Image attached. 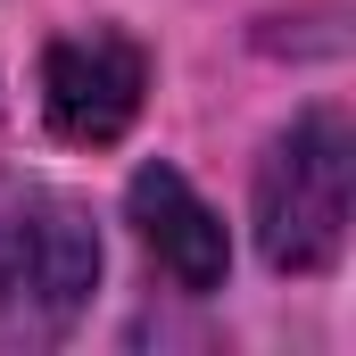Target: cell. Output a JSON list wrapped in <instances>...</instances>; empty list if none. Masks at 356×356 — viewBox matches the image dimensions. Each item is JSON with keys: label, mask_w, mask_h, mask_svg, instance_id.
Returning <instances> with one entry per match:
<instances>
[{"label": "cell", "mask_w": 356, "mask_h": 356, "mask_svg": "<svg viewBox=\"0 0 356 356\" xmlns=\"http://www.w3.org/2000/svg\"><path fill=\"white\" fill-rule=\"evenodd\" d=\"M348 207H356V133L332 99L298 108L257 158V257L273 273H332L348 249Z\"/></svg>", "instance_id": "6da1fadb"}, {"label": "cell", "mask_w": 356, "mask_h": 356, "mask_svg": "<svg viewBox=\"0 0 356 356\" xmlns=\"http://www.w3.org/2000/svg\"><path fill=\"white\" fill-rule=\"evenodd\" d=\"M99 290V232L75 191L0 166V340H58Z\"/></svg>", "instance_id": "7a4b0ae2"}, {"label": "cell", "mask_w": 356, "mask_h": 356, "mask_svg": "<svg viewBox=\"0 0 356 356\" xmlns=\"http://www.w3.org/2000/svg\"><path fill=\"white\" fill-rule=\"evenodd\" d=\"M141 99H149V50L124 25H75L42 50V116L75 149L124 141Z\"/></svg>", "instance_id": "3957f363"}, {"label": "cell", "mask_w": 356, "mask_h": 356, "mask_svg": "<svg viewBox=\"0 0 356 356\" xmlns=\"http://www.w3.org/2000/svg\"><path fill=\"white\" fill-rule=\"evenodd\" d=\"M124 224H133V241L149 249V266L175 282L182 298H207V290H224V273H232V241H224V216L191 191L182 166H141V175L124 182Z\"/></svg>", "instance_id": "277c9868"}]
</instances>
